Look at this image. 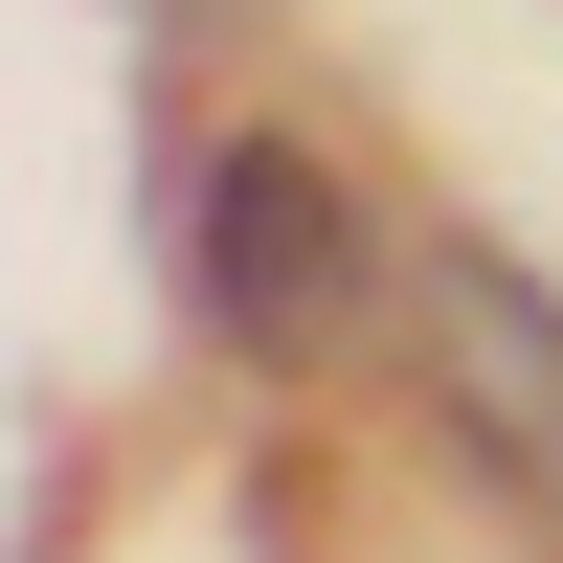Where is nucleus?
Listing matches in <instances>:
<instances>
[{"mask_svg": "<svg viewBox=\"0 0 563 563\" xmlns=\"http://www.w3.org/2000/svg\"><path fill=\"white\" fill-rule=\"evenodd\" d=\"M158 271H180V316H203V339L294 361V339H339L361 225H339V180H316L294 135H203V158H180V203H158Z\"/></svg>", "mask_w": 563, "mask_h": 563, "instance_id": "obj_1", "label": "nucleus"}, {"mask_svg": "<svg viewBox=\"0 0 563 563\" xmlns=\"http://www.w3.org/2000/svg\"><path fill=\"white\" fill-rule=\"evenodd\" d=\"M406 361H429V406L496 451V496L563 541V294L519 249H429V294H406Z\"/></svg>", "mask_w": 563, "mask_h": 563, "instance_id": "obj_2", "label": "nucleus"}, {"mask_svg": "<svg viewBox=\"0 0 563 563\" xmlns=\"http://www.w3.org/2000/svg\"><path fill=\"white\" fill-rule=\"evenodd\" d=\"M158 23H225V0H158Z\"/></svg>", "mask_w": 563, "mask_h": 563, "instance_id": "obj_3", "label": "nucleus"}]
</instances>
